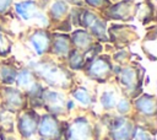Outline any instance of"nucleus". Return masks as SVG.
<instances>
[{
  "mask_svg": "<svg viewBox=\"0 0 157 140\" xmlns=\"http://www.w3.org/2000/svg\"><path fill=\"white\" fill-rule=\"evenodd\" d=\"M129 131H130L129 125H126L125 123H120V124L117 126L115 131H114L115 139H117V140H126V139L129 138V134H130Z\"/></svg>",
  "mask_w": 157,
  "mask_h": 140,
  "instance_id": "6e6552de",
  "label": "nucleus"
},
{
  "mask_svg": "<svg viewBox=\"0 0 157 140\" xmlns=\"http://www.w3.org/2000/svg\"><path fill=\"white\" fill-rule=\"evenodd\" d=\"M87 1H88L90 4H92V5H99L102 0H87Z\"/></svg>",
  "mask_w": 157,
  "mask_h": 140,
  "instance_id": "6ab92c4d",
  "label": "nucleus"
},
{
  "mask_svg": "<svg viewBox=\"0 0 157 140\" xmlns=\"http://www.w3.org/2000/svg\"><path fill=\"white\" fill-rule=\"evenodd\" d=\"M88 136V126L86 122L80 120L76 122L70 129V139L71 140H86Z\"/></svg>",
  "mask_w": 157,
  "mask_h": 140,
  "instance_id": "f257e3e1",
  "label": "nucleus"
},
{
  "mask_svg": "<svg viewBox=\"0 0 157 140\" xmlns=\"http://www.w3.org/2000/svg\"><path fill=\"white\" fill-rule=\"evenodd\" d=\"M9 1H10V0H0V10H4V9L7 6Z\"/></svg>",
  "mask_w": 157,
  "mask_h": 140,
  "instance_id": "a211bd4d",
  "label": "nucleus"
},
{
  "mask_svg": "<svg viewBox=\"0 0 157 140\" xmlns=\"http://www.w3.org/2000/svg\"><path fill=\"white\" fill-rule=\"evenodd\" d=\"M65 10H66V5H65L64 2H61V1H58V2L53 6L52 12H53L55 16H60V15H63V14L65 12Z\"/></svg>",
  "mask_w": 157,
  "mask_h": 140,
  "instance_id": "9b49d317",
  "label": "nucleus"
},
{
  "mask_svg": "<svg viewBox=\"0 0 157 140\" xmlns=\"http://www.w3.org/2000/svg\"><path fill=\"white\" fill-rule=\"evenodd\" d=\"M114 95L112 93V92H107V93H104L103 95V97H102V103H103V106L104 107H108V108H110L113 104H114Z\"/></svg>",
  "mask_w": 157,
  "mask_h": 140,
  "instance_id": "9d476101",
  "label": "nucleus"
},
{
  "mask_svg": "<svg viewBox=\"0 0 157 140\" xmlns=\"http://www.w3.org/2000/svg\"><path fill=\"white\" fill-rule=\"evenodd\" d=\"M16 10H17V12H18L25 20L32 18L33 16H39V15L37 14V9H36V6H34V4H33L32 1L17 4V5H16Z\"/></svg>",
  "mask_w": 157,
  "mask_h": 140,
  "instance_id": "f03ea898",
  "label": "nucleus"
},
{
  "mask_svg": "<svg viewBox=\"0 0 157 140\" xmlns=\"http://www.w3.org/2000/svg\"><path fill=\"white\" fill-rule=\"evenodd\" d=\"M55 48H56V50L59 53H64V52L67 50V42L65 39H59L56 42V44H55Z\"/></svg>",
  "mask_w": 157,
  "mask_h": 140,
  "instance_id": "dca6fc26",
  "label": "nucleus"
},
{
  "mask_svg": "<svg viewBox=\"0 0 157 140\" xmlns=\"http://www.w3.org/2000/svg\"><path fill=\"white\" fill-rule=\"evenodd\" d=\"M32 44L34 45L37 53H43L44 49L47 48V44H48V37L43 33V32H39L37 34H34L32 37Z\"/></svg>",
  "mask_w": 157,
  "mask_h": 140,
  "instance_id": "20e7f679",
  "label": "nucleus"
},
{
  "mask_svg": "<svg viewBox=\"0 0 157 140\" xmlns=\"http://www.w3.org/2000/svg\"><path fill=\"white\" fill-rule=\"evenodd\" d=\"M136 106H137L142 112L148 113V114L153 113V111H155V102H153L152 98H147V97L141 98V99H139V101L136 102Z\"/></svg>",
  "mask_w": 157,
  "mask_h": 140,
  "instance_id": "423d86ee",
  "label": "nucleus"
},
{
  "mask_svg": "<svg viewBox=\"0 0 157 140\" xmlns=\"http://www.w3.org/2000/svg\"><path fill=\"white\" fill-rule=\"evenodd\" d=\"M43 75L50 81V82H60L61 80V76H60V71L58 69H54V68H50V66H47L44 68V71H43Z\"/></svg>",
  "mask_w": 157,
  "mask_h": 140,
  "instance_id": "0eeeda50",
  "label": "nucleus"
},
{
  "mask_svg": "<svg viewBox=\"0 0 157 140\" xmlns=\"http://www.w3.org/2000/svg\"><path fill=\"white\" fill-rule=\"evenodd\" d=\"M34 128H36V123H34V120H33L32 118H29L28 115H26V117H23V118L21 119L20 129H21L22 134H25V135H31V134L33 133Z\"/></svg>",
  "mask_w": 157,
  "mask_h": 140,
  "instance_id": "39448f33",
  "label": "nucleus"
},
{
  "mask_svg": "<svg viewBox=\"0 0 157 140\" xmlns=\"http://www.w3.org/2000/svg\"><path fill=\"white\" fill-rule=\"evenodd\" d=\"M76 36H77V38H76V43H77L78 45L83 47V45H86V44H87L88 38H87V36H86V33H85V32H77V33H76Z\"/></svg>",
  "mask_w": 157,
  "mask_h": 140,
  "instance_id": "2eb2a0df",
  "label": "nucleus"
},
{
  "mask_svg": "<svg viewBox=\"0 0 157 140\" xmlns=\"http://www.w3.org/2000/svg\"><path fill=\"white\" fill-rule=\"evenodd\" d=\"M141 140H148V139H147V138H146V136L142 134V135H141Z\"/></svg>",
  "mask_w": 157,
  "mask_h": 140,
  "instance_id": "aec40b11",
  "label": "nucleus"
},
{
  "mask_svg": "<svg viewBox=\"0 0 157 140\" xmlns=\"http://www.w3.org/2000/svg\"><path fill=\"white\" fill-rule=\"evenodd\" d=\"M17 81H18V85H21V86H27V85H29V82L32 81V79H31V75H29L27 71H23L22 74H20Z\"/></svg>",
  "mask_w": 157,
  "mask_h": 140,
  "instance_id": "f8f14e48",
  "label": "nucleus"
},
{
  "mask_svg": "<svg viewBox=\"0 0 157 140\" xmlns=\"http://www.w3.org/2000/svg\"><path fill=\"white\" fill-rule=\"evenodd\" d=\"M123 81L126 84V85H131L132 84V81H134V72L131 71V70H124V72H123Z\"/></svg>",
  "mask_w": 157,
  "mask_h": 140,
  "instance_id": "4468645a",
  "label": "nucleus"
},
{
  "mask_svg": "<svg viewBox=\"0 0 157 140\" xmlns=\"http://www.w3.org/2000/svg\"><path fill=\"white\" fill-rule=\"evenodd\" d=\"M128 108H129V104H128L126 101H121V102L118 104V109H119L120 112H125V111H128Z\"/></svg>",
  "mask_w": 157,
  "mask_h": 140,
  "instance_id": "f3484780",
  "label": "nucleus"
},
{
  "mask_svg": "<svg viewBox=\"0 0 157 140\" xmlns=\"http://www.w3.org/2000/svg\"><path fill=\"white\" fill-rule=\"evenodd\" d=\"M39 131H40L42 135L52 136V135L56 131V124H55V122H54L52 118L45 117V118L42 120L40 125H39Z\"/></svg>",
  "mask_w": 157,
  "mask_h": 140,
  "instance_id": "7ed1b4c3",
  "label": "nucleus"
},
{
  "mask_svg": "<svg viewBox=\"0 0 157 140\" xmlns=\"http://www.w3.org/2000/svg\"><path fill=\"white\" fill-rule=\"evenodd\" d=\"M75 97H76V99H78L81 103H83V104H87L88 102H90V97H88V95L86 93V91H83V90H78V91H76L75 92Z\"/></svg>",
  "mask_w": 157,
  "mask_h": 140,
  "instance_id": "ddd939ff",
  "label": "nucleus"
},
{
  "mask_svg": "<svg viewBox=\"0 0 157 140\" xmlns=\"http://www.w3.org/2000/svg\"><path fill=\"white\" fill-rule=\"evenodd\" d=\"M107 69H108V65L103 60H97L91 66V72L94 74V75H102L107 71Z\"/></svg>",
  "mask_w": 157,
  "mask_h": 140,
  "instance_id": "1a4fd4ad",
  "label": "nucleus"
}]
</instances>
